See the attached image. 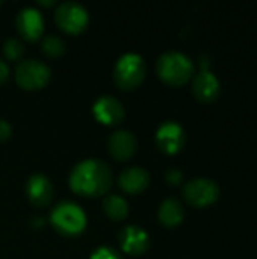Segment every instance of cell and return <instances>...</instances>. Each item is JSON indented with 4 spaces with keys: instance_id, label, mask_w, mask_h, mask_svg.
<instances>
[{
    "instance_id": "obj_1",
    "label": "cell",
    "mask_w": 257,
    "mask_h": 259,
    "mask_svg": "<svg viewBox=\"0 0 257 259\" xmlns=\"http://www.w3.org/2000/svg\"><path fill=\"white\" fill-rule=\"evenodd\" d=\"M112 187V171L109 165L97 159L79 162L70 173V188L85 197H98Z\"/></svg>"
},
{
    "instance_id": "obj_2",
    "label": "cell",
    "mask_w": 257,
    "mask_h": 259,
    "mask_svg": "<svg viewBox=\"0 0 257 259\" xmlns=\"http://www.w3.org/2000/svg\"><path fill=\"white\" fill-rule=\"evenodd\" d=\"M156 71L161 80L171 87H182L194 74L192 61L180 52H165L156 62Z\"/></svg>"
},
{
    "instance_id": "obj_3",
    "label": "cell",
    "mask_w": 257,
    "mask_h": 259,
    "mask_svg": "<svg viewBox=\"0 0 257 259\" xmlns=\"http://www.w3.org/2000/svg\"><path fill=\"white\" fill-rule=\"evenodd\" d=\"M50 223L61 235L76 237L86 228V214L77 203L65 200L53 208Z\"/></svg>"
},
{
    "instance_id": "obj_4",
    "label": "cell",
    "mask_w": 257,
    "mask_h": 259,
    "mask_svg": "<svg viewBox=\"0 0 257 259\" xmlns=\"http://www.w3.org/2000/svg\"><path fill=\"white\" fill-rule=\"evenodd\" d=\"M145 62L136 53L123 55L114 68V82L120 90H135L145 79Z\"/></svg>"
},
{
    "instance_id": "obj_5",
    "label": "cell",
    "mask_w": 257,
    "mask_h": 259,
    "mask_svg": "<svg viewBox=\"0 0 257 259\" xmlns=\"http://www.w3.org/2000/svg\"><path fill=\"white\" fill-rule=\"evenodd\" d=\"M52 77L50 68L36 59H23L15 68V82L20 88L35 91L44 88Z\"/></svg>"
},
{
    "instance_id": "obj_6",
    "label": "cell",
    "mask_w": 257,
    "mask_h": 259,
    "mask_svg": "<svg viewBox=\"0 0 257 259\" xmlns=\"http://www.w3.org/2000/svg\"><path fill=\"white\" fill-rule=\"evenodd\" d=\"M55 21L64 32L79 35L88 27L89 15L80 3L64 2L55 11Z\"/></svg>"
},
{
    "instance_id": "obj_7",
    "label": "cell",
    "mask_w": 257,
    "mask_h": 259,
    "mask_svg": "<svg viewBox=\"0 0 257 259\" xmlns=\"http://www.w3.org/2000/svg\"><path fill=\"white\" fill-rule=\"evenodd\" d=\"M183 197L191 206L208 208L220 199V187L212 179L197 178L185 184Z\"/></svg>"
},
{
    "instance_id": "obj_8",
    "label": "cell",
    "mask_w": 257,
    "mask_h": 259,
    "mask_svg": "<svg viewBox=\"0 0 257 259\" xmlns=\"http://www.w3.org/2000/svg\"><path fill=\"white\" fill-rule=\"evenodd\" d=\"M186 137L183 127L176 121H165L156 132V146L167 155L179 153L185 146Z\"/></svg>"
},
{
    "instance_id": "obj_9",
    "label": "cell",
    "mask_w": 257,
    "mask_h": 259,
    "mask_svg": "<svg viewBox=\"0 0 257 259\" xmlns=\"http://www.w3.org/2000/svg\"><path fill=\"white\" fill-rule=\"evenodd\" d=\"M92 114L95 120L105 126H117L124 120L126 115L121 102L111 96L100 97L92 106Z\"/></svg>"
},
{
    "instance_id": "obj_10",
    "label": "cell",
    "mask_w": 257,
    "mask_h": 259,
    "mask_svg": "<svg viewBox=\"0 0 257 259\" xmlns=\"http://www.w3.org/2000/svg\"><path fill=\"white\" fill-rule=\"evenodd\" d=\"M17 30L26 41H36L42 36L44 20L38 9L23 8L17 15Z\"/></svg>"
},
{
    "instance_id": "obj_11",
    "label": "cell",
    "mask_w": 257,
    "mask_h": 259,
    "mask_svg": "<svg viewBox=\"0 0 257 259\" xmlns=\"http://www.w3.org/2000/svg\"><path fill=\"white\" fill-rule=\"evenodd\" d=\"M123 252L132 256H139L145 253L150 247L148 234L139 226H126L118 235Z\"/></svg>"
},
{
    "instance_id": "obj_12",
    "label": "cell",
    "mask_w": 257,
    "mask_h": 259,
    "mask_svg": "<svg viewBox=\"0 0 257 259\" xmlns=\"http://www.w3.org/2000/svg\"><path fill=\"white\" fill-rule=\"evenodd\" d=\"M138 149L135 135L129 131H117L108 140V150L117 161H129Z\"/></svg>"
},
{
    "instance_id": "obj_13",
    "label": "cell",
    "mask_w": 257,
    "mask_h": 259,
    "mask_svg": "<svg viewBox=\"0 0 257 259\" xmlns=\"http://www.w3.org/2000/svg\"><path fill=\"white\" fill-rule=\"evenodd\" d=\"M221 91L218 77L209 70H201L192 80V93L197 100L209 103L218 99Z\"/></svg>"
},
{
    "instance_id": "obj_14",
    "label": "cell",
    "mask_w": 257,
    "mask_h": 259,
    "mask_svg": "<svg viewBox=\"0 0 257 259\" xmlns=\"http://www.w3.org/2000/svg\"><path fill=\"white\" fill-rule=\"evenodd\" d=\"M26 194L33 206L44 208L53 199V185L42 175H33L26 184Z\"/></svg>"
},
{
    "instance_id": "obj_15",
    "label": "cell",
    "mask_w": 257,
    "mask_h": 259,
    "mask_svg": "<svg viewBox=\"0 0 257 259\" xmlns=\"http://www.w3.org/2000/svg\"><path fill=\"white\" fill-rule=\"evenodd\" d=\"M148 184L150 175L142 167H130L118 176V185L127 194H141Z\"/></svg>"
},
{
    "instance_id": "obj_16",
    "label": "cell",
    "mask_w": 257,
    "mask_h": 259,
    "mask_svg": "<svg viewBox=\"0 0 257 259\" xmlns=\"http://www.w3.org/2000/svg\"><path fill=\"white\" fill-rule=\"evenodd\" d=\"M158 219L165 228H176L185 219V209L177 199H165L158 211Z\"/></svg>"
},
{
    "instance_id": "obj_17",
    "label": "cell",
    "mask_w": 257,
    "mask_h": 259,
    "mask_svg": "<svg viewBox=\"0 0 257 259\" xmlns=\"http://www.w3.org/2000/svg\"><path fill=\"white\" fill-rule=\"evenodd\" d=\"M103 209H105V214L114 222L124 220L129 215L127 202L121 196H115V194L106 196V199L103 200Z\"/></svg>"
},
{
    "instance_id": "obj_18",
    "label": "cell",
    "mask_w": 257,
    "mask_h": 259,
    "mask_svg": "<svg viewBox=\"0 0 257 259\" xmlns=\"http://www.w3.org/2000/svg\"><path fill=\"white\" fill-rule=\"evenodd\" d=\"M42 52L48 58H59L65 52V44H64V41L59 36H56V35H47L42 39Z\"/></svg>"
},
{
    "instance_id": "obj_19",
    "label": "cell",
    "mask_w": 257,
    "mask_h": 259,
    "mask_svg": "<svg viewBox=\"0 0 257 259\" xmlns=\"http://www.w3.org/2000/svg\"><path fill=\"white\" fill-rule=\"evenodd\" d=\"M3 55L9 61H18L24 55V46L17 38H9L3 44Z\"/></svg>"
},
{
    "instance_id": "obj_20",
    "label": "cell",
    "mask_w": 257,
    "mask_h": 259,
    "mask_svg": "<svg viewBox=\"0 0 257 259\" xmlns=\"http://www.w3.org/2000/svg\"><path fill=\"white\" fill-rule=\"evenodd\" d=\"M91 259H123V256L111 247H98L92 252Z\"/></svg>"
},
{
    "instance_id": "obj_21",
    "label": "cell",
    "mask_w": 257,
    "mask_h": 259,
    "mask_svg": "<svg viewBox=\"0 0 257 259\" xmlns=\"http://www.w3.org/2000/svg\"><path fill=\"white\" fill-rule=\"evenodd\" d=\"M165 179H167V182H168L170 185H179V184L183 181V175H182V171H180V170H177V168H171V170H168V171H167Z\"/></svg>"
},
{
    "instance_id": "obj_22",
    "label": "cell",
    "mask_w": 257,
    "mask_h": 259,
    "mask_svg": "<svg viewBox=\"0 0 257 259\" xmlns=\"http://www.w3.org/2000/svg\"><path fill=\"white\" fill-rule=\"evenodd\" d=\"M11 134H12L11 124H9L6 120H2V118H0V143H2V141H6V140L11 137Z\"/></svg>"
},
{
    "instance_id": "obj_23",
    "label": "cell",
    "mask_w": 257,
    "mask_h": 259,
    "mask_svg": "<svg viewBox=\"0 0 257 259\" xmlns=\"http://www.w3.org/2000/svg\"><path fill=\"white\" fill-rule=\"evenodd\" d=\"M9 79V67L5 61L0 59V85H5Z\"/></svg>"
},
{
    "instance_id": "obj_24",
    "label": "cell",
    "mask_w": 257,
    "mask_h": 259,
    "mask_svg": "<svg viewBox=\"0 0 257 259\" xmlns=\"http://www.w3.org/2000/svg\"><path fill=\"white\" fill-rule=\"evenodd\" d=\"M38 5H41V6H53L55 5V2L53 0H50V2H38Z\"/></svg>"
},
{
    "instance_id": "obj_25",
    "label": "cell",
    "mask_w": 257,
    "mask_h": 259,
    "mask_svg": "<svg viewBox=\"0 0 257 259\" xmlns=\"http://www.w3.org/2000/svg\"><path fill=\"white\" fill-rule=\"evenodd\" d=\"M0 5H2V2H0Z\"/></svg>"
}]
</instances>
